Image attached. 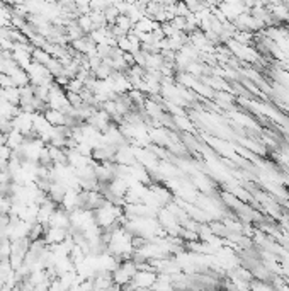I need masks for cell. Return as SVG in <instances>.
Instances as JSON below:
<instances>
[{"label":"cell","mask_w":289,"mask_h":291,"mask_svg":"<svg viewBox=\"0 0 289 291\" xmlns=\"http://www.w3.org/2000/svg\"><path fill=\"white\" fill-rule=\"evenodd\" d=\"M77 26L80 27V31H82V33H84L85 36H89L94 29H96V27H94L92 19H90V15H89V14H87V15H78Z\"/></svg>","instance_id":"5bb4252c"},{"label":"cell","mask_w":289,"mask_h":291,"mask_svg":"<svg viewBox=\"0 0 289 291\" xmlns=\"http://www.w3.org/2000/svg\"><path fill=\"white\" fill-rule=\"evenodd\" d=\"M65 193H66V187L65 186L60 184V182H51L50 191H48V198L53 203H57V205L60 206L61 199H63V196H65Z\"/></svg>","instance_id":"30bf717a"},{"label":"cell","mask_w":289,"mask_h":291,"mask_svg":"<svg viewBox=\"0 0 289 291\" xmlns=\"http://www.w3.org/2000/svg\"><path fill=\"white\" fill-rule=\"evenodd\" d=\"M10 208H12V201L9 196H0V215H5L9 217Z\"/></svg>","instance_id":"e0dca14e"},{"label":"cell","mask_w":289,"mask_h":291,"mask_svg":"<svg viewBox=\"0 0 289 291\" xmlns=\"http://www.w3.org/2000/svg\"><path fill=\"white\" fill-rule=\"evenodd\" d=\"M10 77H12L14 85L17 87V89H21V87H26V85H29V83H31L29 75H27V72L22 70V69H17L12 75H10Z\"/></svg>","instance_id":"7c38bea8"},{"label":"cell","mask_w":289,"mask_h":291,"mask_svg":"<svg viewBox=\"0 0 289 291\" xmlns=\"http://www.w3.org/2000/svg\"><path fill=\"white\" fill-rule=\"evenodd\" d=\"M60 208L66 213H72V211L80 208V191H75V189H66L65 196H63L61 203H60Z\"/></svg>","instance_id":"277c9868"},{"label":"cell","mask_w":289,"mask_h":291,"mask_svg":"<svg viewBox=\"0 0 289 291\" xmlns=\"http://www.w3.org/2000/svg\"><path fill=\"white\" fill-rule=\"evenodd\" d=\"M85 89V85H84V82L82 80H78L77 77L75 78H72V80L68 82V85L65 87V90L66 92H73V94H80L82 90Z\"/></svg>","instance_id":"2e32d148"},{"label":"cell","mask_w":289,"mask_h":291,"mask_svg":"<svg viewBox=\"0 0 289 291\" xmlns=\"http://www.w3.org/2000/svg\"><path fill=\"white\" fill-rule=\"evenodd\" d=\"M113 26H116L117 29H121L124 34H128V33H131V31H133L134 24L131 22V19H129L126 14H119V15H117V19H116V22H114Z\"/></svg>","instance_id":"4fadbf2b"},{"label":"cell","mask_w":289,"mask_h":291,"mask_svg":"<svg viewBox=\"0 0 289 291\" xmlns=\"http://www.w3.org/2000/svg\"><path fill=\"white\" fill-rule=\"evenodd\" d=\"M43 116H45V119L50 123L51 126H53V128H61V126H66V116L61 113V111L46 107V109L43 111Z\"/></svg>","instance_id":"52a82bcc"},{"label":"cell","mask_w":289,"mask_h":291,"mask_svg":"<svg viewBox=\"0 0 289 291\" xmlns=\"http://www.w3.org/2000/svg\"><path fill=\"white\" fill-rule=\"evenodd\" d=\"M33 62H36V63H39V65H48V63L51 62V55L48 53L46 50H43V48H34V51H33Z\"/></svg>","instance_id":"9a60e30c"},{"label":"cell","mask_w":289,"mask_h":291,"mask_svg":"<svg viewBox=\"0 0 289 291\" xmlns=\"http://www.w3.org/2000/svg\"><path fill=\"white\" fill-rule=\"evenodd\" d=\"M157 280H158V274L155 273V271H136V274L133 276V280L128 286L129 288H133V290L152 291L153 286H155Z\"/></svg>","instance_id":"7a4b0ae2"},{"label":"cell","mask_w":289,"mask_h":291,"mask_svg":"<svg viewBox=\"0 0 289 291\" xmlns=\"http://www.w3.org/2000/svg\"><path fill=\"white\" fill-rule=\"evenodd\" d=\"M2 99H5L7 102H10L14 106H19L21 104V90L17 87H10V89L2 90Z\"/></svg>","instance_id":"8fae6325"},{"label":"cell","mask_w":289,"mask_h":291,"mask_svg":"<svg viewBox=\"0 0 289 291\" xmlns=\"http://www.w3.org/2000/svg\"><path fill=\"white\" fill-rule=\"evenodd\" d=\"M122 215V206L113 205V203L106 201L101 208L94 211V221L102 232L113 230L114 226H117V220Z\"/></svg>","instance_id":"6da1fadb"},{"label":"cell","mask_w":289,"mask_h":291,"mask_svg":"<svg viewBox=\"0 0 289 291\" xmlns=\"http://www.w3.org/2000/svg\"><path fill=\"white\" fill-rule=\"evenodd\" d=\"M114 163L116 165H126V167L136 165L138 162H136V157H134V148L129 143L117 146L116 155H114Z\"/></svg>","instance_id":"3957f363"},{"label":"cell","mask_w":289,"mask_h":291,"mask_svg":"<svg viewBox=\"0 0 289 291\" xmlns=\"http://www.w3.org/2000/svg\"><path fill=\"white\" fill-rule=\"evenodd\" d=\"M68 235H70L68 230H65V228H46L43 240H45V244L48 247H53V245L63 244V242L68 238Z\"/></svg>","instance_id":"5b68a950"},{"label":"cell","mask_w":289,"mask_h":291,"mask_svg":"<svg viewBox=\"0 0 289 291\" xmlns=\"http://www.w3.org/2000/svg\"><path fill=\"white\" fill-rule=\"evenodd\" d=\"M48 228H70V215L66 211H63L61 208H58L55 211V215L51 217V220L48 223Z\"/></svg>","instance_id":"ba28073f"},{"label":"cell","mask_w":289,"mask_h":291,"mask_svg":"<svg viewBox=\"0 0 289 291\" xmlns=\"http://www.w3.org/2000/svg\"><path fill=\"white\" fill-rule=\"evenodd\" d=\"M10 87H15L12 77H10V75H5V73H0V89L5 90V89H10Z\"/></svg>","instance_id":"ac0fdd59"},{"label":"cell","mask_w":289,"mask_h":291,"mask_svg":"<svg viewBox=\"0 0 289 291\" xmlns=\"http://www.w3.org/2000/svg\"><path fill=\"white\" fill-rule=\"evenodd\" d=\"M58 208H60V206H58L57 203L51 201V199H48L46 203H43V205L39 206L36 223H41L43 226H46V228H48V223H50V220H51V217H53L55 211H57Z\"/></svg>","instance_id":"8992f818"},{"label":"cell","mask_w":289,"mask_h":291,"mask_svg":"<svg viewBox=\"0 0 289 291\" xmlns=\"http://www.w3.org/2000/svg\"><path fill=\"white\" fill-rule=\"evenodd\" d=\"M24 142H26V137L17 130H12L9 135H5V145L12 151H17L22 145H24Z\"/></svg>","instance_id":"9c48e42d"}]
</instances>
